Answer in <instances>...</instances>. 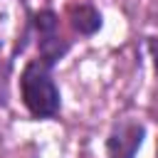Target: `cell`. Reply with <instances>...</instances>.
I'll list each match as a JSON object with an SVG mask.
<instances>
[{"instance_id": "obj_2", "label": "cell", "mask_w": 158, "mask_h": 158, "mask_svg": "<svg viewBox=\"0 0 158 158\" xmlns=\"http://www.w3.org/2000/svg\"><path fill=\"white\" fill-rule=\"evenodd\" d=\"M30 32L27 10L20 0H0V101H5V84L12 59L25 49Z\"/></svg>"}, {"instance_id": "obj_4", "label": "cell", "mask_w": 158, "mask_h": 158, "mask_svg": "<svg viewBox=\"0 0 158 158\" xmlns=\"http://www.w3.org/2000/svg\"><path fill=\"white\" fill-rule=\"evenodd\" d=\"M143 136H146V128H143L141 123H136V121H123V123H118V126L111 131L109 141H106V153H109V158H133L136 151L141 148Z\"/></svg>"}, {"instance_id": "obj_5", "label": "cell", "mask_w": 158, "mask_h": 158, "mask_svg": "<svg viewBox=\"0 0 158 158\" xmlns=\"http://www.w3.org/2000/svg\"><path fill=\"white\" fill-rule=\"evenodd\" d=\"M67 17H69V25L79 32V35H94L99 27H101V15L94 5H86V2H79V5H69L67 7Z\"/></svg>"}, {"instance_id": "obj_1", "label": "cell", "mask_w": 158, "mask_h": 158, "mask_svg": "<svg viewBox=\"0 0 158 158\" xmlns=\"http://www.w3.org/2000/svg\"><path fill=\"white\" fill-rule=\"evenodd\" d=\"M20 91L27 111L37 118H52L59 111V89L52 79V67L42 59H32L20 74Z\"/></svg>"}, {"instance_id": "obj_3", "label": "cell", "mask_w": 158, "mask_h": 158, "mask_svg": "<svg viewBox=\"0 0 158 158\" xmlns=\"http://www.w3.org/2000/svg\"><path fill=\"white\" fill-rule=\"evenodd\" d=\"M35 27L40 32V59L47 62L49 67L57 64V59L64 57V52L69 49V42L62 40L59 35V20L52 10H42L35 17Z\"/></svg>"}]
</instances>
